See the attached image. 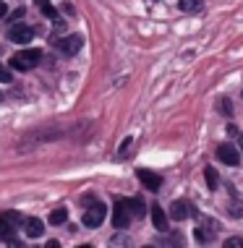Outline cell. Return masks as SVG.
Here are the masks:
<instances>
[{"mask_svg":"<svg viewBox=\"0 0 243 248\" xmlns=\"http://www.w3.org/2000/svg\"><path fill=\"white\" fill-rule=\"evenodd\" d=\"M39 50H18L16 55L11 58V68H16V71H32L34 65L39 63Z\"/></svg>","mask_w":243,"mask_h":248,"instance_id":"cell-1","label":"cell"},{"mask_svg":"<svg viewBox=\"0 0 243 248\" xmlns=\"http://www.w3.org/2000/svg\"><path fill=\"white\" fill-rule=\"evenodd\" d=\"M105 214H107V206L102 201H94V204H89V209L84 212V225L86 227H99L105 222Z\"/></svg>","mask_w":243,"mask_h":248,"instance_id":"cell-2","label":"cell"},{"mask_svg":"<svg viewBox=\"0 0 243 248\" xmlns=\"http://www.w3.org/2000/svg\"><path fill=\"white\" fill-rule=\"evenodd\" d=\"M131 219H133V214H131V209H128L126 199L115 201V209H113V225H115L118 230H126V227L131 225Z\"/></svg>","mask_w":243,"mask_h":248,"instance_id":"cell-3","label":"cell"},{"mask_svg":"<svg viewBox=\"0 0 243 248\" xmlns=\"http://www.w3.org/2000/svg\"><path fill=\"white\" fill-rule=\"evenodd\" d=\"M8 37L16 45H29L34 39V26H24V24H13L8 29Z\"/></svg>","mask_w":243,"mask_h":248,"instance_id":"cell-4","label":"cell"},{"mask_svg":"<svg viewBox=\"0 0 243 248\" xmlns=\"http://www.w3.org/2000/svg\"><path fill=\"white\" fill-rule=\"evenodd\" d=\"M217 159L222 165H230V167H235L241 162V154H238V149H235L233 144H220L217 146Z\"/></svg>","mask_w":243,"mask_h":248,"instance_id":"cell-5","label":"cell"},{"mask_svg":"<svg viewBox=\"0 0 243 248\" xmlns=\"http://www.w3.org/2000/svg\"><path fill=\"white\" fill-rule=\"evenodd\" d=\"M58 47H60V52H63V55H76V52L81 50V45H84V39H81L79 34H71V37H65V39H58Z\"/></svg>","mask_w":243,"mask_h":248,"instance_id":"cell-6","label":"cell"},{"mask_svg":"<svg viewBox=\"0 0 243 248\" xmlns=\"http://www.w3.org/2000/svg\"><path fill=\"white\" fill-rule=\"evenodd\" d=\"M194 214V209H191V204L188 201H183V199H175L173 204H170V219H178V222H183V219H188Z\"/></svg>","mask_w":243,"mask_h":248,"instance_id":"cell-7","label":"cell"},{"mask_svg":"<svg viewBox=\"0 0 243 248\" xmlns=\"http://www.w3.org/2000/svg\"><path fill=\"white\" fill-rule=\"evenodd\" d=\"M152 222L160 232H167V227H170V214L162 209L160 204H152Z\"/></svg>","mask_w":243,"mask_h":248,"instance_id":"cell-8","label":"cell"},{"mask_svg":"<svg viewBox=\"0 0 243 248\" xmlns=\"http://www.w3.org/2000/svg\"><path fill=\"white\" fill-rule=\"evenodd\" d=\"M0 240L8 246H16V225L8 222L3 214H0Z\"/></svg>","mask_w":243,"mask_h":248,"instance_id":"cell-9","label":"cell"},{"mask_svg":"<svg viewBox=\"0 0 243 248\" xmlns=\"http://www.w3.org/2000/svg\"><path fill=\"white\" fill-rule=\"evenodd\" d=\"M139 180L144 183L146 191H160V186H162V178L157 172H149V170H139Z\"/></svg>","mask_w":243,"mask_h":248,"instance_id":"cell-10","label":"cell"},{"mask_svg":"<svg viewBox=\"0 0 243 248\" xmlns=\"http://www.w3.org/2000/svg\"><path fill=\"white\" fill-rule=\"evenodd\" d=\"M24 232L29 238H39L45 232V222L42 219H37V217H29V219H24Z\"/></svg>","mask_w":243,"mask_h":248,"instance_id":"cell-11","label":"cell"},{"mask_svg":"<svg viewBox=\"0 0 243 248\" xmlns=\"http://www.w3.org/2000/svg\"><path fill=\"white\" fill-rule=\"evenodd\" d=\"M47 222H50V225H65V222H68V209H65V206H58V209H52L50 212V217H47Z\"/></svg>","mask_w":243,"mask_h":248,"instance_id":"cell-12","label":"cell"},{"mask_svg":"<svg viewBox=\"0 0 243 248\" xmlns=\"http://www.w3.org/2000/svg\"><path fill=\"white\" fill-rule=\"evenodd\" d=\"M126 204H128V209H131L133 217H144V212H146V204H144V199H139V196H133V199H126Z\"/></svg>","mask_w":243,"mask_h":248,"instance_id":"cell-13","label":"cell"},{"mask_svg":"<svg viewBox=\"0 0 243 248\" xmlns=\"http://www.w3.org/2000/svg\"><path fill=\"white\" fill-rule=\"evenodd\" d=\"M178 8L186 11V13H199L201 8H204V0H180Z\"/></svg>","mask_w":243,"mask_h":248,"instance_id":"cell-14","label":"cell"},{"mask_svg":"<svg viewBox=\"0 0 243 248\" xmlns=\"http://www.w3.org/2000/svg\"><path fill=\"white\" fill-rule=\"evenodd\" d=\"M34 3L39 5V11H42V16L47 18H52V21H58V11L50 5V0H34Z\"/></svg>","mask_w":243,"mask_h":248,"instance_id":"cell-15","label":"cell"},{"mask_svg":"<svg viewBox=\"0 0 243 248\" xmlns=\"http://www.w3.org/2000/svg\"><path fill=\"white\" fill-rule=\"evenodd\" d=\"M204 178H207V188H209V191H217L220 178H217V170H214V167H207V170H204Z\"/></svg>","mask_w":243,"mask_h":248,"instance_id":"cell-16","label":"cell"},{"mask_svg":"<svg viewBox=\"0 0 243 248\" xmlns=\"http://www.w3.org/2000/svg\"><path fill=\"white\" fill-rule=\"evenodd\" d=\"M194 238H196V243H209V240H212V235H209V232H207L201 225L194 230Z\"/></svg>","mask_w":243,"mask_h":248,"instance_id":"cell-17","label":"cell"},{"mask_svg":"<svg viewBox=\"0 0 243 248\" xmlns=\"http://www.w3.org/2000/svg\"><path fill=\"white\" fill-rule=\"evenodd\" d=\"M217 107H220V112H222V115H225V118H230L233 115V105H230V99H220V102H217Z\"/></svg>","mask_w":243,"mask_h":248,"instance_id":"cell-18","label":"cell"},{"mask_svg":"<svg viewBox=\"0 0 243 248\" xmlns=\"http://www.w3.org/2000/svg\"><path fill=\"white\" fill-rule=\"evenodd\" d=\"M3 217L8 219V222H13V225H24V217H21L18 212H5Z\"/></svg>","mask_w":243,"mask_h":248,"instance_id":"cell-19","label":"cell"},{"mask_svg":"<svg viewBox=\"0 0 243 248\" xmlns=\"http://www.w3.org/2000/svg\"><path fill=\"white\" fill-rule=\"evenodd\" d=\"M230 214H233L235 219L243 217V204H241V201H233V204H230Z\"/></svg>","mask_w":243,"mask_h":248,"instance_id":"cell-20","label":"cell"},{"mask_svg":"<svg viewBox=\"0 0 243 248\" xmlns=\"http://www.w3.org/2000/svg\"><path fill=\"white\" fill-rule=\"evenodd\" d=\"M160 243H162V246H183V238H180V235H173V238H162Z\"/></svg>","mask_w":243,"mask_h":248,"instance_id":"cell-21","label":"cell"},{"mask_svg":"<svg viewBox=\"0 0 243 248\" xmlns=\"http://www.w3.org/2000/svg\"><path fill=\"white\" fill-rule=\"evenodd\" d=\"M225 246L227 248H243V238H227Z\"/></svg>","mask_w":243,"mask_h":248,"instance_id":"cell-22","label":"cell"},{"mask_svg":"<svg viewBox=\"0 0 243 248\" xmlns=\"http://www.w3.org/2000/svg\"><path fill=\"white\" fill-rule=\"evenodd\" d=\"M8 81H11V71L0 65V84H8Z\"/></svg>","mask_w":243,"mask_h":248,"instance_id":"cell-23","label":"cell"},{"mask_svg":"<svg viewBox=\"0 0 243 248\" xmlns=\"http://www.w3.org/2000/svg\"><path fill=\"white\" fill-rule=\"evenodd\" d=\"M5 13H8V5H5V3H3V0H0V18H3V16H5Z\"/></svg>","mask_w":243,"mask_h":248,"instance_id":"cell-24","label":"cell"},{"mask_svg":"<svg viewBox=\"0 0 243 248\" xmlns=\"http://www.w3.org/2000/svg\"><path fill=\"white\" fill-rule=\"evenodd\" d=\"M235 133H238V128H235V125L230 123V125H227V136H235Z\"/></svg>","mask_w":243,"mask_h":248,"instance_id":"cell-25","label":"cell"},{"mask_svg":"<svg viewBox=\"0 0 243 248\" xmlns=\"http://www.w3.org/2000/svg\"><path fill=\"white\" fill-rule=\"evenodd\" d=\"M63 11L68 13V16H73V5H71V3H65V5H63Z\"/></svg>","mask_w":243,"mask_h":248,"instance_id":"cell-26","label":"cell"},{"mask_svg":"<svg viewBox=\"0 0 243 248\" xmlns=\"http://www.w3.org/2000/svg\"><path fill=\"white\" fill-rule=\"evenodd\" d=\"M241 149H243V133H241Z\"/></svg>","mask_w":243,"mask_h":248,"instance_id":"cell-27","label":"cell"},{"mask_svg":"<svg viewBox=\"0 0 243 248\" xmlns=\"http://www.w3.org/2000/svg\"><path fill=\"white\" fill-rule=\"evenodd\" d=\"M0 99H3V94H0Z\"/></svg>","mask_w":243,"mask_h":248,"instance_id":"cell-28","label":"cell"}]
</instances>
